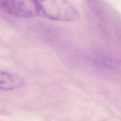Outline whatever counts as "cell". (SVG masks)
Segmentation results:
<instances>
[{
  "mask_svg": "<svg viewBox=\"0 0 121 121\" xmlns=\"http://www.w3.org/2000/svg\"><path fill=\"white\" fill-rule=\"evenodd\" d=\"M25 80L19 76L4 72H0V91H11L22 87Z\"/></svg>",
  "mask_w": 121,
  "mask_h": 121,
  "instance_id": "2",
  "label": "cell"
},
{
  "mask_svg": "<svg viewBox=\"0 0 121 121\" xmlns=\"http://www.w3.org/2000/svg\"><path fill=\"white\" fill-rule=\"evenodd\" d=\"M36 15L54 21L74 22L80 18L76 8L67 0H34Z\"/></svg>",
  "mask_w": 121,
  "mask_h": 121,
  "instance_id": "1",
  "label": "cell"
}]
</instances>
